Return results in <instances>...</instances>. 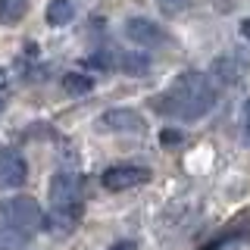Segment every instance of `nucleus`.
I'll use <instances>...</instances> for the list:
<instances>
[{"instance_id":"obj_10","label":"nucleus","mask_w":250,"mask_h":250,"mask_svg":"<svg viewBox=\"0 0 250 250\" xmlns=\"http://www.w3.org/2000/svg\"><path fill=\"white\" fill-rule=\"evenodd\" d=\"M31 0H0V25H19L28 16Z\"/></svg>"},{"instance_id":"obj_3","label":"nucleus","mask_w":250,"mask_h":250,"mask_svg":"<svg viewBox=\"0 0 250 250\" xmlns=\"http://www.w3.org/2000/svg\"><path fill=\"white\" fill-rule=\"evenodd\" d=\"M0 222L35 238L47 225V213L41 209V203L35 197H28V194H10V197L0 200Z\"/></svg>"},{"instance_id":"obj_5","label":"nucleus","mask_w":250,"mask_h":250,"mask_svg":"<svg viewBox=\"0 0 250 250\" xmlns=\"http://www.w3.org/2000/svg\"><path fill=\"white\" fill-rule=\"evenodd\" d=\"M150 182V169L141 166V163H116V166L104 169V175H100V185L106 188V191H131V188L138 185H147Z\"/></svg>"},{"instance_id":"obj_1","label":"nucleus","mask_w":250,"mask_h":250,"mask_svg":"<svg viewBox=\"0 0 250 250\" xmlns=\"http://www.w3.org/2000/svg\"><path fill=\"white\" fill-rule=\"evenodd\" d=\"M219 104V84L213 75L200 69H188L169 84L160 97H153V109L175 122H200Z\"/></svg>"},{"instance_id":"obj_16","label":"nucleus","mask_w":250,"mask_h":250,"mask_svg":"<svg viewBox=\"0 0 250 250\" xmlns=\"http://www.w3.org/2000/svg\"><path fill=\"white\" fill-rule=\"evenodd\" d=\"M109 250H138V244H135V241H128V238H125V241H116V244L109 247Z\"/></svg>"},{"instance_id":"obj_4","label":"nucleus","mask_w":250,"mask_h":250,"mask_svg":"<svg viewBox=\"0 0 250 250\" xmlns=\"http://www.w3.org/2000/svg\"><path fill=\"white\" fill-rule=\"evenodd\" d=\"M125 38H128L131 44L138 47V50H153V47H166L172 38H169V31L160 25V22H153V19H147V16H128L125 19Z\"/></svg>"},{"instance_id":"obj_8","label":"nucleus","mask_w":250,"mask_h":250,"mask_svg":"<svg viewBox=\"0 0 250 250\" xmlns=\"http://www.w3.org/2000/svg\"><path fill=\"white\" fill-rule=\"evenodd\" d=\"M116 69H122L125 75H147L150 72V57L144 50H131V53H116Z\"/></svg>"},{"instance_id":"obj_2","label":"nucleus","mask_w":250,"mask_h":250,"mask_svg":"<svg viewBox=\"0 0 250 250\" xmlns=\"http://www.w3.org/2000/svg\"><path fill=\"white\" fill-rule=\"evenodd\" d=\"M47 222L57 231H72L84 216V178L75 169H62L47 185Z\"/></svg>"},{"instance_id":"obj_17","label":"nucleus","mask_w":250,"mask_h":250,"mask_svg":"<svg viewBox=\"0 0 250 250\" xmlns=\"http://www.w3.org/2000/svg\"><path fill=\"white\" fill-rule=\"evenodd\" d=\"M238 28H241V38H244V41L250 44V16H247V19H241V25H238Z\"/></svg>"},{"instance_id":"obj_6","label":"nucleus","mask_w":250,"mask_h":250,"mask_svg":"<svg viewBox=\"0 0 250 250\" xmlns=\"http://www.w3.org/2000/svg\"><path fill=\"white\" fill-rule=\"evenodd\" d=\"M25 182H28V163L22 150L0 147V188L3 191H19Z\"/></svg>"},{"instance_id":"obj_15","label":"nucleus","mask_w":250,"mask_h":250,"mask_svg":"<svg viewBox=\"0 0 250 250\" xmlns=\"http://www.w3.org/2000/svg\"><path fill=\"white\" fill-rule=\"evenodd\" d=\"M160 141H163V147H178V144H182V131L163 128V131H160Z\"/></svg>"},{"instance_id":"obj_14","label":"nucleus","mask_w":250,"mask_h":250,"mask_svg":"<svg viewBox=\"0 0 250 250\" xmlns=\"http://www.w3.org/2000/svg\"><path fill=\"white\" fill-rule=\"evenodd\" d=\"M241 138H244V144L250 147V97L244 100V106H241Z\"/></svg>"},{"instance_id":"obj_9","label":"nucleus","mask_w":250,"mask_h":250,"mask_svg":"<svg viewBox=\"0 0 250 250\" xmlns=\"http://www.w3.org/2000/svg\"><path fill=\"white\" fill-rule=\"evenodd\" d=\"M44 19H47V25H53V28L69 25V22L75 19V3L72 0H50L47 10H44Z\"/></svg>"},{"instance_id":"obj_7","label":"nucleus","mask_w":250,"mask_h":250,"mask_svg":"<svg viewBox=\"0 0 250 250\" xmlns=\"http://www.w3.org/2000/svg\"><path fill=\"white\" fill-rule=\"evenodd\" d=\"M100 128L104 131H144V119H141V113L128 106H119V109H106L104 116H100Z\"/></svg>"},{"instance_id":"obj_12","label":"nucleus","mask_w":250,"mask_h":250,"mask_svg":"<svg viewBox=\"0 0 250 250\" xmlns=\"http://www.w3.org/2000/svg\"><path fill=\"white\" fill-rule=\"evenodd\" d=\"M62 88L66 91H72V94H88L94 88V82L88 75H78V72H69L66 78H62Z\"/></svg>"},{"instance_id":"obj_13","label":"nucleus","mask_w":250,"mask_h":250,"mask_svg":"<svg viewBox=\"0 0 250 250\" xmlns=\"http://www.w3.org/2000/svg\"><path fill=\"white\" fill-rule=\"evenodd\" d=\"M213 75H219L222 82H234V78H238V66H234V60L222 57V60L213 62Z\"/></svg>"},{"instance_id":"obj_11","label":"nucleus","mask_w":250,"mask_h":250,"mask_svg":"<svg viewBox=\"0 0 250 250\" xmlns=\"http://www.w3.org/2000/svg\"><path fill=\"white\" fill-rule=\"evenodd\" d=\"M31 244V234L19 231V229H10V225L0 222V250H22Z\"/></svg>"}]
</instances>
